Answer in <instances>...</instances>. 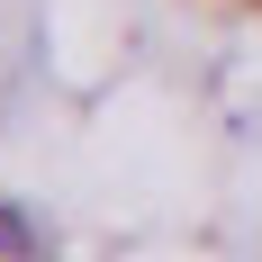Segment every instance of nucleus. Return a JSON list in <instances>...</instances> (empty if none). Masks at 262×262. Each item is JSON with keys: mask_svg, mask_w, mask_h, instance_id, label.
<instances>
[{"mask_svg": "<svg viewBox=\"0 0 262 262\" xmlns=\"http://www.w3.org/2000/svg\"><path fill=\"white\" fill-rule=\"evenodd\" d=\"M0 253H46V235H36V217L0 208Z\"/></svg>", "mask_w": 262, "mask_h": 262, "instance_id": "nucleus-1", "label": "nucleus"}]
</instances>
